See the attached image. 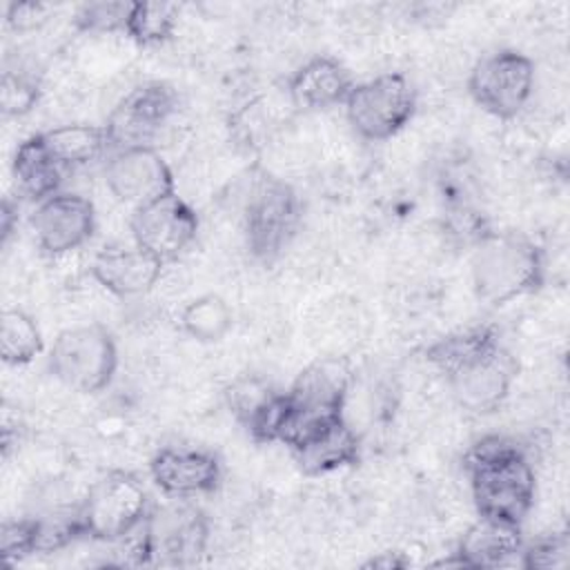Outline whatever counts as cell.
<instances>
[{
    "label": "cell",
    "mask_w": 570,
    "mask_h": 570,
    "mask_svg": "<svg viewBox=\"0 0 570 570\" xmlns=\"http://www.w3.org/2000/svg\"><path fill=\"white\" fill-rule=\"evenodd\" d=\"M0 218H2V240H7L9 238V234H11V229H13V218H16V209H13V205L9 203V200H4L2 203V214H0Z\"/></svg>",
    "instance_id": "f546056e"
},
{
    "label": "cell",
    "mask_w": 570,
    "mask_h": 570,
    "mask_svg": "<svg viewBox=\"0 0 570 570\" xmlns=\"http://www.w3.org/2000/svg\"><path fill=\"white\" fill-rule=\"evenodd\" d=\"M134 245L154 254L163 263L180 256L198 232L196 212L174 191L145 207L134 209L129 218Z\"/></svg>",
    "instance_id": "7c38bea8"
},
{
    "label": "cell",
    "mask_w": 570,
    "mask_h": 570,
    "mask_svg": "<svg viewBox=\"0 0 570 570\" xmlns=\"http://www.w3.org/2000/svg\"><path fill=\"white\" fill-rule=\"evenodd\" d=\"M38 517L4 521L0 530V554L4 561H20L38 552Z\"/></svg>",
    "instance_id": "4316f807"
},
{
    "label": "cell",
    "mask_w": 570,
    "mask_h": 570,
    "mask_svg": "<svg viewBox=\"0 0 570 570\" xmlns=\"http://www.w3.org/2000/svg\"><path fill=\"white\" fill-rule=\"evenodd\" d=\"M207 546L205 514L187 499L156 508L145 517L131 541L136 563L189 566L196 563Z\"/></svg>",
    "instance_id": "277c9868"
},
{
    "label": "cell",
    "mask_w": 570,
    "mask_h": 570,
    "mask_svg": "<svg viewBox=\"0 0 570 570\" xmlns=\"http://www.w3.org/2000/svg\"><path fill=\"white\" fill-rule=\"evenodd\" d=\"M345 114L352 129L365 140H390L414 116L416 94L412 82L396 71L356 82L345 98Z\"/></svg>",
    "instance_id": "8992f818"
},
{
    "label": "cell",
    "mask_w": 570,
    "mask_h": 570,
    "mask_svg": "<svg viewBox=\"0 0 570 570\" xmlns=\"http://www.w3.org/2000/svg\"><path fill=\"white\" fill-rule=\"evenodd\" d=\"M301 205L294 189L272 176L254 183L245 205V238L254 256L269 261L278 256L296 234Z\"/></svg>",
    "instance_id": "9c48e42d"
},
{
    "label": "cell",
    "mask_w": 570,
    "mask_h": 570,
    "mask_svg": "<svg viewBox=\"0 0 570 570\" xmlns=\"http://www.w3.org/2000/svg\"><path fill=\"white\" fill-rule=\"evenodd\" d=\"M31 227L45 254H67L91 238L96 227L94 205L80 194L58 191L38 203Z\"/></svg>",
    "instance_id": "5bb4252c"
},
{
    "label": "cell",
    "mask_w": 570,
    "mask_h": 570,
    "mask_svg": "<svg viewBox=\"0 0 570 570\" xmlns=\"http://www.w3.org/2000/svg\"><path fill=\"white\" fill-rule=\"evenodd\" d=\"M105 183L116 200L134 209L174 194V174L154 147L116 149L105 165Z\"/></svg>",
    "instance_id": "4fadbf2b"
},
{
    "label": "cell",
    "mask_w": 570,
    "mask_h": 570,
    "mask_svg": "<svg viewBox=\"0 0 570 570\" xmlns=\"http://www.w3.org/2000/svg\"><path fill=\"white\" fill-rule=\"evenodd\" d=\"M350 385L352 370L345 358L323 356L303 367L285 392L287 421L281 443L289 445V441L312 423L343 416Z\"/></svg>",
    "instance_id": "52a82bcc"
},
{
    "label": "cell",
    "mask_w": 570,
    "mask_h": 570,
    "mask_svg": "<svg viewBox=\"0 0 570 570\" xmlns=\"http://www.w3.org/2000/svg\"><path fill=\"white\" fill-rule=\"evenodd\" d=\"M118 367V350L107 327L91 323L58 334L49 350V370L67 387L85 394L105 390Z\"/></svg>",
    "instance_id": "5b68a950"
},
{
    "label": "cell",
    "mask_w": 570,
    "mask_h": 570,
    "mask_svg": "<svg viewBox=\"0 0 570 570\" xmlns=\"http://www.w3.org/2000/svg\"><path fill=\"white\" fill-rule=\"evenodd\" d=\"M180 325L191 338L200 343H216L232 330V309L223 296L203 294L185 305L180 312Z\"/></svg>",
    "instance_id": "603a6c76"
},
{
    "label": "cell",
    "mask_w": 570,
    "mask_h": 570,
    "mask_svg": "<svg viewBox=\"0 0 570 570\" xmlns=\"http://www.w3.org/2000/svg\"><path fill=\"white\" fill-rule=\"evenodd\" d=\"M178 13L174 2H131L125 33L138 45H160L171 38Z\"/></svg>",
    "instance_id": "cb8c5ba5"
},
{
    "label": "cell",
    "mask_w": 570,
    "mask_h": 570,
    "mask_svg": "<svg viewBox=\"0 0 570 570\" xmlns=\"http://www.w3.org/2000/svg\"><path fill=\"white\" fill-rule=\"evenodd\" d=\"M163 261L138 245L105 247L91 261V276L116 296H138L149 292L160 274Z\"/></svg>",
    "instance_id": "e0dca14e"
},
{
    "label": "cell",
    "mask_w": 570,
    "mask_h": 570,
    "mask_svg": "<svg viewBox=\"0 0 570 570\" xmlns=\"http://www.w3.org/2000/svg\"><path fill=\"white\" fill-rule=\"evenodd\" d=\"M178 107L176 91L165 82H145L131 89L102 125L114 149L151 147Z\"/></svg>",
    "instance_id": "8fae6325"
},
{
    "label": "cell",
    "mask_w": 570,
    "mask_h": 570,
    "mask_svg": "<svg viewBox=\"0 0 570 570\" xmlns=\"http://www.w3.org/2000/svg\"><path fill=\"white\" fill-rule=\"evenodd\" d=\"M147 492L129 472H109L98 479L78 508L85 537L118 541L134 534L147 517Z\"/></svg>",
    "instance_id": "ba28073f"
},
{
    "label": "cell",
    "mask_w": 570,
    "mask_h": 570,
    "mask_svg": "<svg viewBox=\"0 0 570 570\" xmlns=\"http://www.w3.org/2000/svg\"><path fill=\"white\" fill-rule=\"evenodd\" d=\"M463 465L479 517L521 525L537 492V476L523 450L503 436H485L468 450Z\"/></svg>",
    "instance_id": "7a4b0ae2"
},
{
    "label": "cell",
    "mask_w": 570,
    "mask_h": 570,
    "mask_svg": "<svg viewBox=\"0 0 570 570\" xmlns=\"http://www.w3.org/2000/svg\"><path fill=\"white\" fill-rule=\"evenodd\" d=\"M543 283V254L517 232H485L472 256V285L481 301L505 305Z\"/></svg>",
    "instance_id": "3957f363"
},
{
    "label": "cell",
    "mask_w": 570,
    "mask_h": 570,
    "mask_svg": "<svg viewBox=\"0 0 570 570\" xmlns=\"http://www.w3.org/2000/svg\"><path fill=\"white\" fill-rule=\"evenodd\" d=\"M47 16V7L38 4V2H13L7 9V24L13 27L16 31H24V29H33L38 27Z\"/></svg>",
    "instance_id": "f1b7e54d"
},
{
    "label": "cell",
    "mask_w": 570,
    "mask_h": 570,
    "mask_svg": "<svg viewBox=\"0 0 570 570\" xmlns=\"http://www.w3.org/2000/svg\"><path fill=\"white\" fill-rule=\"evenodd\" d=\"M425 354L445 374L456 403L470 412H492L510 392L514 361L492 327L448 334L432 343Z\"/></svg>",
    "instance_id": "6da1fadb"
},
{
    "label": "cell",
    "mask_w": 570,
    "mask_h": 570,
    "mask_svg": "<svg viewBox=\"0 0 570 570\" xmlns=\"http://www.w3.org/2000/svg\"><path fill=\"white\" fill-rule=\"evenodd\" d=\"M354 85L343 62L330 56H316L289 76L287 91L301 109H327L345 102Z\"/></svg>",
    "instance_id": "ac0fdd59"
},
{
    "label": "cell",
    "mask_w": 570,
    "mask_h": 570,
    "mask_svg": "<svg viewBox=\"0 0 570 570\" xmlns=\"http://www.w3.org/2000/svg\"><path fill=\"white\" fill-rule=\"evenodd\" d=\"M131 2H85L76 9L80 31H125Z\"/></svg>",
    "instance_id": "d4e9b609"
},
{
    "label": "cell",
    "mask_w": 570,
    "mask_h": 570,
    "mask_svg": "<svg viewBox=\"0 0 570 570\" xmlns=\"http://www.w3.org/2000/svg\"><path fill=\"white\" fill-rule=\"evenodd\" d=\"M534 89V62L514 49L483 56L470 71L468 91L474 102L494 118H514Z\"/></svg>",
    "instance_id": "30bf717a"
},
{
    "label": "cell",
    "mask_w": 570,
    "mask_h": 570,
    "mask_svg": "<svg viewBox=\"0 0 570 570\" xmlns=\"http://www.w3.org/2000/svg\"><path fill=\"white\" fill-rule=\"evenodd\" d=\"M38 136L49 156L62 169L87 165L111 147L105 127L96 125H60Z\"/></svg>",
    "instance_id": "44dd1931"
},
{
    "label": "cell",
    "mask_w": 570,
    "mask_h": 570,
    "mask_svg": "<svg viewBox=\"0 0 570 570\" xmlns=\"http://www.w3.org/2000/svg\"><path fill=\"white\" fill-rule=\"evenodd\" d=\"M65 169L56 165V160L45 149L40 136H29L22 140L13 156V176L18 180V189L40 203L53 194H58V187L62 183Z\"/></svg>",
    "instance_id": "ffe728a7"
},
{
    "label": "cell",
    "mask_w": 570,
    "mask_h": 570,
    "mask_svg": "<svg viewBox=\"0 0 570 570\" xmlns=\"http://www.w3.org/2000/svg\"><path fill=\"white\" fill-rule=\"evenodd\" d=\"M521 525L479 517L459 541L454 566L463 568H497L521 554Z\"/></svg>",
    "instance_id": "d6986e66"
},
{
    "label": "cell",
    "mask_w": 570,
    "mask_h": 570,
    "mask_svg": "<svg viewBox=\"0 0 570 570\" xmlns=\"http://www.w3.org/2000/svg\"><path fill=\"white\" fill-rule=\"evenodd\" d=\"M42 352V334L22 309H4L0 316V356L7 365H27Z\"/></svg>",
    "instance_id": "7402d4cb"
},
{
    "label": "cell",
    "mask_w": 570,
    "mask_h": 570,
    "mask_svg": "<svg viewBox=\"0 0 570 570\" xmlns=\"http://www.w3.org/2000/svg\"><path fill=\"white\" fill-rule=\"evenodd\" d=\"M38 82L22 71H4L0 85V107L4 116H22L38 102Z\"/></svg>",
    "instance_id": "484cf974"
},
{
    "label": "cell",
    "mask_w": 570,
    "mask_h": 570,
    "mask_svg": "<svg viewBox=\"0 0 570 570\" xmlns=\"http://www.w3.org/2000/svg\"><path fill=\"white\" fill-rule=\"evenodd\" d=\"M154 483L174 499L214 492L220 481V461L214 452L196 448H163L149 463Z\"/></svg>",
    "instance_id": "2e32d148"
},
{
    "label": "cell",
    "mask_w": 570,
    "mask_h": 570,
    "mask_svg": "<svg viewBox=\"0 0 570 570\" xmlns=\"http://www.w3.org/2000/svg\"><path fill=\"white\" fill-rule=\"evenodd\" d=\"M287 448L303 474L318 476L354 465L361 441L345 416H334L305 428Z\"/></svg>",
    "instance_id": "9a60e30c"
},
{
    "label": "cell",
    "mask_w": 570,
    "mask_h": 570,
    "mask_svg": "<svg viewBox=\"0 0 570 570\" xmlns=\"http://www.w3.org/2000/svg\"><path fill=\"white\" fill-rule=\"evenodd\" d=\"M570 554L568 534H550L521 550V566L528 570L566 568Z\"/></svg>",
    "instance_id": "83f0119b"
}]
</instances>
